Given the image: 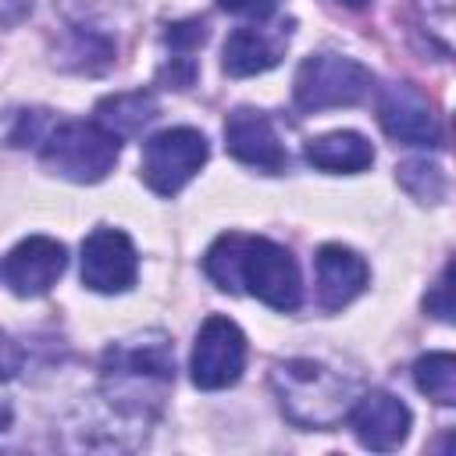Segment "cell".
<instances>
[{
  "mask_svg": "<svg viewBox=\"0 0 456 456\" xmlns=\"http://www.w3.org/2000/svg\"><path fill=\"white\" fill-rule=\"evenodd\" d=\"M171 385H175V346L164 331H135L103 349L100 395L118 417L146 428L150 420L160 417Z\"/></svg>",
  "mask_w": 456,
  "mask_h": 456,
  "instance_id": "6da1fadb",
  "label": "cell"
},
{
  "mask_svg": "<svg viewBox=\"0 0 456 456\" xmlns=\"http://www.w3.org/2000/svg\"><path fill=\"white\" fill-rule=\"evenodd\" d=\"M203 274L221 292H249L271 310L292 314L303 299L299 267L292 253L264 235L224 232L203 253Z\"/></svg>",
  "mask_w": 456,
  "mask_h": 456,
  "instance_id": "7a4b0ae2",
  "label": "cell"
},
{
  "mask_svg": "<svg viewBox=\"0 0 456 456\" xmlns=\"http://www.w3.org/2000/svg\"><path fill=\"white\" fill-rule=\"evenodd\" d=\"M271 385L281 413L310 431L335 428L353 406V385L317 360H281L271 370Z\"/></svg>",
  "mask_w": 456,
  "mask_h": 456,
  "instance_id": "3957f363",
  "label": "cell"
},
{
  "mask_svg": "<svg viewBox=\"0 0 456 456\" xmlns=\"http://www.w3.org/2000/svg\"><path fill=\"white\" fill-rule=\"evenodd\" d=\"M118 153H121V139L107 132L100 121H61L43 135L39 146L43 167L78 185L103 182L114 171Z\"/></svg>",
  "mask_w": 456,
  "mask_h": 456,
  "instance_id": "277c9868",
  "label": "cell"
},
{
  "mask_svg": "<svg viewBox=\"0 0 456 456\" xmlns=\"http://www.w3.org/2000/svg\"><path fill=\"white\" fill-rule=\"evenodd\" d=\"M374 75L342 53H310L292 78V100L299 110H328V107H353L367 100Z\"/></svg>",
  "mask_w": 456,
  "mask_h": 456,
  "instance_id": "5b68a950",
  "label": "cell"
},
{
  "mask_svg": "<svg viewBox=\"0 0 456 456\" xmlns=\"http://www.w3.org/2000/svg\"><path fill=\"white\" fill-rule=\"evenodd\" d=\"M207 153H210V146H207L203 132H196L189 125L164 128L146 139L139 175L157 196H175L200 175V167L207 164Z\"/></svg>",
  "mask_w": 456,
  "mask_h": 456,
  "instance_id": "8992f818",
  "label": "cell"
},
{
  "mask_svg": "<svg viewBox=\"0 0 456 456\" xmlns=\"http://www.w3.org/2000/svg\"><path fill=\"white\" fill-rule=\"evenodd\" d=\"M246 367V335L235 321L214 314L200 324L196 342H192V356H189V374L192 385L203 392H217L228 388L242 378Z\"/></svg>",
  "mask_w": 456,
  "mask_h": 456,
  "instance_id": "52a82bcc",
  "label": "cell"
},
{
  "mask_svg": "<svg viewBox=\"0 0 456 456\" xmlns=\"http://www.w3.org/2000/svg\"><path fill=\"white\" fill-rule=\"evenodd\" d=\"M139 274V253L121 228L100 224L82 242V285L103 296L128 292Z\"/></svg>",
  "mask_w": 456,
  "mask_h": 456,
  "instance_id": "ba28073f",
  "label": "cell"
},
{
  "mask_svg": "<svg viewBox=\"0 0 456 456\" xmlns=\"http://www.w3.org/2000/svg\"><path fill=\"white\" fill-rule=\"evenodd\" d=\"M64 264H68V253L57 239L28 235L4 256L0 278L14 296L32 299V296H43L57 285V278L64 274Z\"/></svg>",
  "mask_w": 456,
  "mask_h": 456,
  "instance_id": "9c48e42d",
  "label": "cell"
},
{
  "mask_svg": "<svg viewBox=\"0 0 456 456\" xmlns=\"http://www.w3.org/2000/svg\"><path fill=\"white\" fill-rule=\"evenodd\" d=\"M378 121L388 139L406 142V146H438L442 128L431 110V103L410 86V82H392L378 96Z\"/></svg>",
  "mask_w": 456,
  "mask_h": 456,
  "instance_id": "30bf717a",
  "label": "cell"
},
{
  "mask_svg": "<svg viewBox=\"0 0 456 456\" xmlns=\"http://www.w3.org/2000/svg\"><path fill=\"white\" fill-rule=\"evenodd\" d=\"M224 146L239 164L256 167L264 175H278L289 164V153H285L271 118L253 107H235L224 118Z\"/></svg>",
  "mask_w": 456,
  "mask_h": 456,
  "instance_id": "8fae6325",
  "label": "cell"
},
{
  "mask_svg": "<svg viewBox=\"0 0 456 456\" xmlns=\"http://www.w3.org/2000/svg\"><path fill=\"white\" fill-rule=\"evenodd\" d=\"M346 420L360 438V445L374 452H392L410 435V410L392 392H381V388H370L360 399H353Z\"/></svg>",
  "mask_w": 456,
  "mask_h": 456,
  "instance_id": "7c38bea8",
  "label": "cell"
},
{
  "mask_svg": "<svg viewBox=\"0 0 456 456\" xmlns=\"http://www.w3.org/2000/svg\"><path fill=\"white\" fill-rule=\"evenodd\" d=\"M314 271H317V306L328 314L349 306L370 281L367 260L342 242L321 246L314 256Z\"/></svg>",
  "mask_w": 456,
  "mask_h": 456,
  "instance_id": "4fadbf2b",
  "label": "cell"
},
{
  "mask_svg": "<svg viewBox=\"0 0 456 456\" xmlns=\"http://www.w3.org/2000/svg\"><path fill=\"white\" fill-rule=\"evenodd\" d=\"M285 43H289V21L264 28L260 25H246V28H235L228 39H224V50H221V68L224 75L232 78H249V75H260V71H271L281 53H285Z\"/></svg>",
  "mask_w": 456,
  "mask_h": 456,
  "instance_id": "5bb4252c",
  "label": "cell"
},
{
  "mask_svg": "<svg viewBox=\"0 0 456 456\" xmlns=\"http://www.w3.org/2000/svg\"><path fill=\"white\" fill-rule=\"evenodd\" d=\"M306 164L331 175H356L374 164V146L360 132H328L306 142Z\"/></svg>",
  "mask_w": 456,
  "mask_h": 456,
  "instance_id": "9a60e30c",
  "label": "cell"
},
{
  "mask_svg": "<svg viewBox=\"0 0 456 456\" xmlns=\"http://www.w3.org/2000/svg\"><path fill=\"white\" fill-rule=\"evenodd\" d=\"M203 39H207V21L203 18H189V21L167 25L164 43H167L171 57L160 68V82H167L171 89H189L196 82V61H192V53L203 46Z\"/></svg>",
  "mask_w": 456,
  "mask_h": 456,
  "instance_id": "2e32d148",
  "label": "cell"
},
{
  "mask_svg": "<svg viewBox=\"0 0 456 456\" xmlns=\"http://www.w3.org/2000/svg\"><path fill=\"white\" fill-rule=\"evenodd\" d=\"M61 68L78 71V75H100L114 64V39L107 32H93V28H78L71 25L68 36L57 46L53 57Z\"/></svg>",
  "mask_w": 456,
  "mask_h": 456,
  "instance_id": "e0dca14e",
  "label": "cell"
},
{
  "mask_svg": "<svg viewBox=\"0 0 456 456\" xmlns=\"http://www.w3.org/2000/svg\"><path fill=\"white\" fill-rule=\"evenodd\" d=\"M153 118H157V100L146 89L118 93V96H107V100L96 103V121L107 132H114L118 139L121 135H139Z\"/></svg>",
  "mask_w": 456,
  "mask_h": 456,
  "instance_id": "ac0fdd59",
  "label": "cell"
},
{
  "mask_svg": "<svg viewBox=\"0 0 456 456\" xmlns=\"http://www.w3.org/2000/svg\"><path fill=\"white\" fill-rule=\"evenodd\" d=\"M413 381L417 388L442 403V406H452L456 403V356L452 353H428L413 363Z\"/></svg>",
  "mask_w": 456,
  "mask_h": 456,
  "instance_id": "d6986e66",
  "label": "cell"
},
{
  "mask_svg": "<svg viewBox=\"0 0 456 456\" xmlns=\"http://www.w3.org/2000/svg\"><path fill=\"white\" fill-rule=\"evenodd\" d=\"M395 178H399V185H403L417 203H442L445 192H449L445 171H442L435 160H403V164L395 167Z\"/></svg>",
  "mask_w": 456,
  "mask_h": 456,
  "instance_id": "ffe728a7",
  "label": "cell"
},
{
  "mask_svg": "<svg viewBox=\"0 0 456 456\" xmlns=\"http://www.w3.org/2000/svg\"><path fill=\"white\" fill-rule=\"evenodd\" d=\"M417 14L424 32L438 43L442 53L452 50V0H417Z\"/></svg>",
  "mask_w": 456,
  "mask_h": 456,
  "instance_id": "44dd1931",
  "label": "cell"
},
{
  "mask_svg": "<svg viewBox=\"0 0 456 456\" xmlns=\"http://www.w3.org/2000/svg\"><path fill=\"white\" fill-rule=\"evenodd\" d=\"M424 310H428V314H435L438 321H452V264H445V271H442L438 285L428 292Z\"/></svg>",
  "mask_w": 456,
  "mask_h": 456,
  "instance_id": "7402d4cb",
  "label": "cell"
},
{
  "mask_svg": "<svg viewBox=\"0 0 456 456\" xmlns=\"http://www.w3.org/2000/svg\"><path fill=\"white\" fill-rule=\"evenodd\" d=\"M217 7L235 14V18H249L253 25H260L278 11V0H217Z\"/></svg>",
  "mask_w": 456,
  "mask_h": 456,
  "instance_id": "603a6c76",
  "label": "cell"
},
{
  "mask_svg": "<svg viewBox=\"0 0 456 456\" xmlns=\"http://www.w3.org/2000/svg\"><path fill=\"white\" fill-rule=\"evenodd\" d=\"M21 367H25V349H21L7 331H0V381L18 378Z\"/></svg>",
  "mask_w": 456,
  "mask_h": 456,
  "instance_id": "cb8c5ba5",
  "label": "cell"
},
{
  "mask_svg": "<svg viewBox=\"0 0 456 456\" xmlns=\"http://www.w3.org/2000/svg\"><path fill=\"white\" fill-rule=\"evenodd\" d=\"M338 4H346V7H367V0H338Z\"/></svg>",
  "mask_w": 456,
  "mask_h": 456,
  "instance_id": "d4e9b609",
  "label": "cell"
}]
</instances>
